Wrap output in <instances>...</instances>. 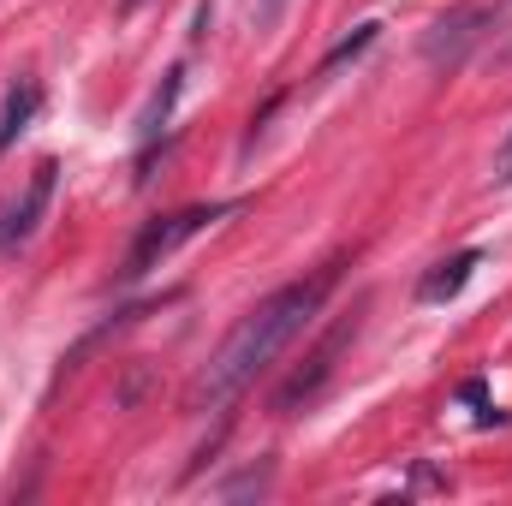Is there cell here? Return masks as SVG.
<instances>
[{"instance_id":"6da1fadb","label":"cell","mask_w":512,"mask_h":506,"mask_svg":"<svg viewBox=\"0 0 512 506\" xmlns=\"http://www.w3.org/2000/svg\"><path fill=\"white\" fill-rule=\"evenodd\" d=\"M340 286V262H328V268H310L304 280H286L280 292H268L262 304H251L239 322H233V334L215 346V358H209V370L197 376V411H221V405H233L245 387H251L310 322H316V310L328 304V292Z\"/></svg>"},{"instance_id":"7a4b0ae2","label":"cell","mask_w":512,"mask_h":506,"mask_svg":"<svg viewBox=\"0 0 512 506\" xmlns=\"http://www.w3.org/2000/svg\"><path fill=\"white\" fill-rule=\"evenodd\" d=\"M233 209H239V203H233V197H221V203H185V209H173V215H155V221H143V227H137V239H131V251H126L120 280H143L149 268H161L167 256L179 251L185 239H197L203 227L227 221Z\"/></svg>"},{"instance_id":"3957f363","label":"cell","mask_w":512,"mask_h":506,"mask_svg":"<svg viewBox=\"0 0 512 506\" xmlns=\"http://www.w3.org/2000/svg\"><path fill=\"white\" fill-rule=\"evenodd\" d=\"M358 328H364V304H358L352 316H340V322H334V328H328V334L316 340V352H310V358H304V364H298V370L286 376V387L274 393V411H298V405H310V399L322 393V381L334 376L340 352H346V346L358 340Z\"/></svg>"},{"instance_id":"277c9868","label":"cell","mask_w":512,"mask_h":506,"mask_svg":"<svg viewBox=\"0 0 512 506\" xmlns=\"http://www.w3.org/2000/svg\"><path fill=\"white\" fill-rule=\"evenodd\" d=\"M54 185H60V161L42 155V161L30 167V179H24V191L0 209V256L24 251V245L36 239V227H42L48 209H54Z\"/></svg>"},{"instance_id":"5b68a950","label":"cell","mask_w":512,"mask_h":506,"mask_svg":"<svg viewBox=\"0 0 512 506\" xmlns=\"http://www.w3.org/2000/svg\"><path fill=\"white\" fill-rule=\"evenodd\" d=\"M36 114H42V84H36V78H18V84L6 90V102H0V155L30 131Z\"/></svg>"},{"instance_id":"8992f818","label":"cell","mask_w":512,"mask_h":506,"mask_svg":"<svg viewBox=\"0 0 512 506\" xmlns=\"http://www.w3.org/2000/svg\"><path fill=\"white\" fill-rule=\"evenodd\" d=\"M477 262H483V251L471 245V251H453L447 262H435V274H423V286H417V298L423 304H441V298H459L465 292V280L477 274Z\"/></svg>"},{"instance_id":"52a82bcc","label":"cell","mask_w":512,"mask_h":506,"mask_svg":"<svg viewBox=\"0 0 512 506\" xmlns=\"http://www.w3.org/2000/svg\"><path fill=\"white\" fill-rule=\"evenodd\" d=\"M179 90H185V66H173L167 78H161V90L149 96V108H143V120H137V143L149 149L161 131H167V120H173V102H179Z\"/></svg>"},{"instance_id":"ba28073f","label":"cell","mask_w":512,"mask_h":506,"mask_svg":"<svg viewBox=\"0 0 512 506\" xmlns=\"http://www.w3.org/2000/svg\"><path fill=\"white\" fill-rule=\"evenodd\" d=\"M376 36H382V24H358V36H346V42H340V48H334V54L322 60V78H328V72H340L346 60H358V54H364V48H370Z\"/></svg>"},{"instance_id":"9c48e42d","label":"cell","mask_w":512,"mask_h":506,"mask_svg":"<svg viewBox=\"0 0 512 506\" xmlns=\"http://www.w3.org/2000/svg\"><path fill=\"white\" fill-rule=\"evenodd\" d=\"M489 179L495 185H512V131L495 143V161H489Z\"/></svg>"},{"instance_id":"30bf717a","label":"cell","mask_w":512,"mask_h":506,"mask_svg":"<svg viewBox=\"0 0 512 506\" xmlns=\"http://www.w3.org/2000/svg\"><path fill=\"white\" fill-rule=\"evenodd\" d=\"M280 6H286V0H256V24H274V18H280Z\"/></svg>"},{"instance_id":"8fae6325","label":"cell","mask_w":512,"mask_h":506,"mask_svg":"<svg viewBox=\"0 0 512 506\" xmlns=\"http://www.w3.org/2000/svg\"><path fill=\"white\" fill-rule=\"evenodd\" d=\"M120 6H126V12H137V6H143V0H120Z\"/></svg>"}]
</instances>
